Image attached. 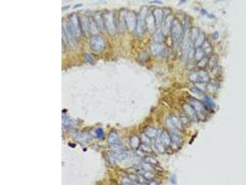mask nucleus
<instances>
[{
  "mask_svg": "<svg viewBox=\"0 0 246 185\" xmlns=\"http://www.w3.org/2000/svg\"><path fill=\"white\" fill-rule=\"evenodd\" d=\"M146 22H147V27L150 30H153L154 27H156L153 14L152 15H150L149 17L146 18Z\"/></svg>",
  "mask_w": 246,
  "mask_h": 185,
  "instance_id": "nucleus-23",
  "label": "nucleus"
},
{
  "mask_svg": "<svg viewBox=\"0 0 246 185\" xmlns=\"http://www.w3.org/2000/svg\"><path fill=\"white\" fill-rule=\"evenodd\" d=\"M109 143L111 144H113V145H117V144H120V141H119V138L118 137V135L115 133V132H111L110 135H109Z\"/></svg>",
  "mask_w": 246,
  "mask_h": 185,
  "instance_id": "nucleus-25",
  "label": "nucleus"
},
{
  "mask_svg": "<svg viewBox=\"0 0 246 185\" xmlns=\"http://www.w3.org/2000/svg\"><path fill=\"white\" fill-rule=\"evenodd\" d=\"M208 63H209L208 58L204 57L198 62V65L199 67H201V68H203V67H204L207 64H208Z\"/></svg>",
  "mask_w": 246,
  "mask_h": 185,
  "instance_id": "nucleus-34",
  "label": "nucleus"
},
{
  "mask_svg": "<svg viewBox=\"0 0 246 185\" xmlns=\"http://www.w3.org/2000/svg\"><path fill=\"white\" fill-rule=\"evenodd\" d=\"M201 48L203 49L205 54H210L212 52V45L209 42L206 41V40L204 42V43H203L202 46H201Z\"/></svg>",
  "mask_w": 246,
  "mask_h": 185,
  "instance_id": "nucleus-29",
  "label": "nucleus"
},
{
  "mask_svg": "<svg viewBox=\"0 0 246 185\" xmlns=\"http://www.w3.org/2000/svg\"><path fill=\"white\" fill-rule=\"evenodd\" d=\"M193 45V43L191 40V37H190V30L189 29H187L184 32L183 37L180 43L182 51L185 53L188 51L190 49L192 48Z\"/></svg>",
  "mask_w": 246,
  "mask_h": 185,
  "instance_id": "nucleus-7",
  "label": "nucleus"
},
{
  "mask_svg": "<svg viewBox=\"0 0 246 185\" xmlns=\"http://www.w3.org/2000/svg\"><path fill=\"white\" fill-rule=\"evenodd\" d=\"M141 144V139L137 136H133L130 139V145L134 149H137L139 148Z\"/></svg>",
  "mask_w": 246,
  "mask_h": 185,
  "instance_id": "nucleus-18",
  "label": "nucleus"
},
{
  "mask_svg": "<svg viewBox=\"0 0 246 185\" xmlns=\"http://www.w3.org/2000/svg\"><path fill=\"white\" fill-rule=\"evenodd\" d=\"M143 185H147V184H143Z\"/></svg>",
  "mask_w": 246,
  "mask_h": 185,
  "instance_id": "nucleus-42",
  "label": "nucleus"
},
{
  "mask_svg": "<svg viewBox=\"0 0 246 185\" xmlns=\"http://www.w3.org/2000/svg\"><path fill=\"white\" fill-rule=\"evenodd\" d=\"M174 16H173L172 15H168L163 21L161 31L162 32H163L164 36L168 35V33L171 31L172 22L173 21H174Z\"/></svg>",
  "mask_w": 246,
  "mask_h": 185,
  "instance_id": "nucleus-11",
  "label": "nucleus"
},
{
  "mask_svg": "<svg viewBox=\"0 0 246 185\" xmlns=\"http://www.w3.org/2000/svg\"><path fill=\"white\" fill-rule=\"evenodd\" d=\"M205 53L203 49L201 48H197L195 49V54H194V58L195 59L199 61L200 60L202 59L203 58H204Z\"/></svg>",
  "mask_w": 246,
  "mask_h": 185,
  "instance_id": "nucleus-28",
  "label": "nucleus"
},
{
  "mask_svg": "<svg viewBox=\"0 0 246 185\" xmlns=\"http://www.w3.org/2000/svg\"><path fill=\"white\" fill-rule=\"evenodd\" d=\"M150 50L153 55L158 56L163 52L164 50V46L163 43L154 42L150 47Z\"/></svg>",
  "mask_w": 246,
  "mask_h": 185,
  "instance_id": "nucleus-15",
  "label": "nucleus"
},
{
  "mask_svg": "<svg viewBox=\"0 0 246 185\" xmlns=\"http://www.w3.org/2000/svg\"><path fill=\"white\" fill-rule=\"evenodd\" d=\"M170 135L172 141V147L174 146L175 147L178 148V146H181L182 143V138L180 134H178V133L176 131H171V132L170 133Z\"/></svg>",
  "mask_w": 246,
  "mask_h": 185,
  "instance_id": "nucleus-12",
  "label": "nucleus"
},
{
  "mask_svg": "<svg viewBox=\"0 0 246 185\" xmlns=\"http://www.w3.org/2000/svg\"><path fill=\"white\" fill-rule=\"evenodd\" d=\"M68 27L71 34L75 37L80 35L81 26H80V19L75 14H73L70 16Z\"/></svg>",
  "mask_w": 246,
  "mask_h": 185,
  "instance_id": "nucleus-3",
  "label": "nucleus"
},
{
  "mask_svg": "<svg viewBox=\"0 0 246 185\" xmlns=\"http://www.w3.org/2000/svg\"><path fill=\"white\" fill-rule=\"evenodd\" d=\"M154 146H155L156 149L158 151V153L161 154H163L166 152V148H165L163 144L162 143V141L160 138V135L157 136V138H156L155 142H154Z\"/></svg>",
  "mask_w": 246,
  "mask_h": 185,
  "instance_id": "nucleus-16",
  "label": "nucleus"
},
{
  "mask_svg": "<svg viewBox=\"0 0 246 185\" xmlns=\"http://www.w3.org/2000/svg\"><path fill=\"white\" fill-rule=\"evenodd\" d=\"M90 46L93 51L100 53L104 50L105 43L101 37L94 36L90 40Z\"/></svg>",
  "mask_w": 246,
  "mask_h": 185,
  "instance_id": "nucleus-5",
  "label": "nucleus"
},
{
  "mask_svg": "<svg viewBox=\"0 0 246 185\" xmlns=\"http://www.w3.org/2000/svg\"><path fill=\"white\" fill-rule=\"evenodd\" d=\"M160 138L162 141V143L163 144V145L164 146L166 149L171 146L172 144V141H171L170 133H169L166 130H164L160 134Z\"/></svg>",
  "mask_w": 246,
  "mask_h": 185,
  "instance_id": "nucleus-13",
  "label": "nucleus"
},
{
  "mask_svg": "<svg viewBox=\"0 0 246 185\" xmlns=\"http://www.w3.org/2000/svg\"><path fill=\"white\" fill-rule=\"evenodd\" d=\"M140 139H141V142L142 143V144L149 145V146L150 145V143H151L150 138H149L145 134H142L140 138Z\"/></svg>",
  "mask_w": 246,
  "mask_h": 185,
  "instance_id": "nucleus-35",
  "label": "nucleus"
},
{
  "mask_svg": "<svg viewBox=\"0 0 246 185\" xmlns=\"http://www.w3.org/2000/svg\"><path fill=\"white\" fill-rule=\"evenodd\" d=\"M141 175L143 176V177L147 181L154 180V178L155 177L153 172H143L142 174Z\"/></svg>",
  "mask_w": 246,
  "mask_h": 185,
  "instance_id": "nucleus-30",
  "label": "nucleus"
},
{
  "mask_svg": "<svg viewBox=\"0 0 246 185\" xmlns=\"http://www.w3.org/2000/svg\"><path fill=\"white\" fill-rule=\"evenodd\" d=\"M204 102L208 107L210 109H214L215 107V104L214 102L212 101L211 98L208 96H205L204 98Z\"/></svg>",
  "mask_w": 246,
  "mask_h": 185,
  "instance_id": "nucleus-31",
  "label": "nucleus"
},
{
  "mask_svg": "<svg viewBox=\"0 0 246 185\" xmlns=\"http://www.w3.org/2000/svg\"><path fill=\"white\" fill-rule=\"evenodd\" d=\"M145 134L150 139L154 138L158 135V130L154 127H148L145 131Z\"/></svg>",
  "mask_w": 246,
  "mask_h": 185,
  "instance_id": "nucleus-19",
  "label": "nucleus"
},
{
  "mask_svg": "<svg viewBox=\"0 0 246 185\" xmlns=\"http://www.w3.org/2000/svg\"><path fill=\"white\" fill-rule=\"evenodd\" d=\"M104 24L107 28L108 33L110 35H113L115 33V24L114 22V17L113 14L109 13L105 14L104 15Z\"/></svg>",
  "mask_w": 246,
  "mask_h": 185,
  "instance_id": "nucleus-8",
  "label": "nucleus"
},
{
  "mask_svg": "<svg viewBox=\"0 0 246 185\" xmlns=\"http://www.w3.org/2000/svg\"><path fill=\"white\" fill-rule=\"evenodd\" d=\"M189 80L192 82L198 83L199 82L198 72L191 73V74L189 75Z\"/></svg>",
  "mask_w": 246,
  "mask_h": 185,
  "instance_id": "nucleus-32",
  "label": "nucleus"
},
{
  "mask_svg": "<svg viewBox=\"0 0 246 185\" xmlns=\"http://www.w3.org/2000/svg\"><path fill=\"white\" fill-rule=\"evenodd\" d=\"M198 75H199V82L200 83H206L208 82L210 80L209 75L208 72L204 70H201L198 71Z\"/></svg>",
  "mask_w": 246,
  "mask_h": 185,
  "instance_id": "nucleus-17",
  "label": "nucleus"
},
{
  "mask_svg": "<svg viewBox=\"0 0 246 185\" xmlns=\"http://www.w3.org/2000/svg\"><path fill=\"white\" fill-rule=\"evenodd\" d=\"M86 61L88 62V63H91V62H93V59L90 55H86Z\"/></svg>",
  "mask_w": 246,
  "mask_h": 185,
  "instance_id": "nucleus-40",
  "label": "nucleus"
},
{
  "mask_svg": "<svg viewBox=\"0 0 246 185\" xmlns=\"http://www.w3.org/2000/svg\"><path fill=\"white\" fill-rule=\"evenodd\" d=\"M183 108L190 119H191L193 120H196V119H198L195 110L191 104L189 103L184 104Z\"/></svg>",
  "mask_w": 246,
  "mask_h": 185,
  "instance_id": "nucleus-14",
  "label": "nucleus"
},
{
  "mask_svg": "<svg viewBox=\"0 0 246 185\" xmlns=\"http://www.w3.org/2000/svg\"><path fill=\"white\" fill-rule=\"evenodd\" d=\"M139 167L143 171V172H153L155 170V167L153 165H150L147 162H143L140 165H139Z\"/></svg>",
  "mask_w": 246,
  "mask_h": 185,
  "instance_id": "nucleus-22",
  "label": "nucleus"
},
{
  "mask_svg": "<svg viewBox=\"0 0 246 185\" xmlns=\"http://www.w3.org/2000/svg\"><path fill=\"white\" fill-rule=\"evenodd\" d=\"M191 91L195 95H197V96H202V95L203 94V91L201 90V89H199L198 87H193L192 88H191Z\"/></svg>",
  "mask_w": 246,
  "mask_h": 185,
  "instance_id": "nucleus-36",
  "label": "nucleus"
},
{
  "mask_svg": "<svg viewBox=\"0 0 246 185\" xmlns=\"http://www.w3.org/2000/svg\"><path fill=\"white\" fill-rule=\"evenodd\" d=\"M190 30V37H191V40L193 43V45H194V43L198 37L199 36V33L201 32H199V29H197V28H191V29H189Z\"/></svg>",
  "mask_w": 246,
  "mask_h": 185,
  "instance_id": "nucleus-24",
  "label": "nucleus"
},
{
  "mask_svg": "<svg viewBox=\"0 0 246 185\" xmlns=\"http://www.w3.org/2000/svg\"><path fill=\"white\" fill-rule=\"evenodd\" d=\"M171 32L173 46L176 48L178 45L180 44L184 34L183 26L177 19H174L173 21Z\"/></svg>",
  "mask_w": 246,
  "mask_h": 185,
  "instance_id": "nucleus-1",
  "label": "nucleus"
},
{
  "mask_svg": "<svg viewBox=\"0 0 246 185\" xmlns=\"http://www.w3.org/2000/svg\"><path fill=\"white\" fill-rule=\"evenodd\" d=\"M96 133H97V136H99V137L101 136L102 135V134H103V131H102V129H99V130H97Z\"/></svg>",
  "mask_w": 246,
  "mask_h": 185,
  "instance_id": "nucleus-41",
  "label": "nucleus"
},
{
  "mask_svg": "<svg viewBox=\"0 0 246 185\" xmlns=\"http://www.w3.org/2000/svg\"><path fill=\"white\" fill-rule=\"evenodd\" d=\"M137 16L135 13L132 11H129L126 12V26L129 31L132 32L134 29H136L137 25Z\"/></svg>",
  "mask_w": 246,
  "mask_h": 185,
  "instance_id": "nucleus-9",
  "label": "nucleus"
},
{
  "mask_svg": "<svg viewBox=\"0 0 246 185\" xmlns=\"http://www.w3.org/2000/svg\"><path fill=\"white\" fill-rule=\"evenodd\" d=\"M205 41V35L203 32H200L199 36L198 37L197 39L194 43V45L196 48H201L202 46L203 43Z\"/></svg>",
  "mask_w": 246,
  "mask_h": 185,
  "instance_id": "nucleus-20",
  "label": "nucleus"
},
{
  "mask_svg": "<svg viewBox=\"0 0 246 185\" xmlns=\"http://www.w3.org/2000/svg\"><path fill=\"white\" fill-rule=\"evenodd\" d=\"M164 11L160 8H156L153 12V15L156 27H159L163 23Z\"/></svg>",
  "mask_w": 246,
  "mask_h": 185,
  "instance_id": "nucleus-10",
  "label": "nucleus"
},
{
  "mask_svg": "<svg viewBox=\"0 0 246 185\" xmlns=\"http://www.w3.org/2000/svg\"><path fill=\"white\" fill-rule=\"evenodd\" d=\"M139 149H140L144 153H150L151 152V148L150 147L149 145H147V144H142L140 146V147L138 148Z\"/></svg>",
  "mask_w": 246,
  "mask_h": 185,
  "instance_id": "nucleus-33",
  "label": "nucleus"
},
{
  "mask_svg": "<svg viewBox=\"0 0 246 185\" xmlns=\"http://www.w3.org/2000/svg\"><path fill=\"white\" fill-rule=\"evenodd\" d=\"M147 185H159V184L158 183V182H157V181H155V180H154L147 181Z\"/></svg>",
  "mask_w": 246,
  "mask_h": 185,
  "instance_id": "nucleus-38",
  "label": "nucleus"
},
{
  "mask_svg": "<svg viewBox=\"0 0 246 185\" xmlns=\"http://www.w3.org/2000/svg\"><path fill=\"white\" fill-rule=\"evenodd\" d=\"M209 63H210V64H212V65L213 66H214L217 63V58H216V57L215 56H212V58H211L210 59V60H209Z\"/></svg>",
  "mask_w": 246,
  "mask_h": 185,
  "instance_id": "nucleus-37",
  "label": "nucleus"
},
{
  "mask_svg": "<svg viewBox=\"0 0 246 185\" xmlns=\"http://www.w3.org/2000/svg\"><path fill=\"white\" fill-rule=\"evenodd\" d=\"M164 35L161 30H158L157 32H156L153 35V40H154V43H163L164 41Z\"/></svg>",
  "mask_w": 246,
  "mask_h": 185,
  "instance_id": "nucleus-21",
  "label": "nucleus"
},
{
  "mask_svg": "<svg viewBox=\"0 0 246 185\" xmlns=\"http://www.w3.org/2000/svg\"><path fill=\"white\" fill-rule=\"evenodd\" d=\"M189 104H191L196 113L198 118L203 119L205 115V108L203 103L199 100L196 98H191L189 100Z\"/></svg>",
  "mask_w": 246,
  "mask_h": 185,
  "instance_id": "nucleus-4",
  "label": "nucleus"
},
{
  "mask_svg": "<svg viewBox=\"0 0 246 185\" xmlns=\"http://www.w3.org/2000/svg\"><path fill=\"white\" fill-rule=\"evenodd\" d=\"M148 13V8L147 6L143 7L138 15H137V25H136V32L138 35H143L146 31L147 29L146 18L147 14Z\"/></svg>",
  "mask_w": 246,
  "mask_h": 185,
  "instance_id": "nucleus-2",
  "label": "nucleus"
},
{
  "mask_svg": "<svg viewBox=\"0 0 246 185\" xmlns=\"http://www.w3.org/2000/svg\"><path fill=\"white\" fill-rule=\"evenodd\" d=\"M167 126L169 128L171 131L181 130L183 128V124L180 119L175 115H172L167 118L166 120Z\"/></svg>",
  "mask_w": 246,
  "mask_h": 185,
  "instance_id": "nucleus-6",
  "label": "nucleus"
},
{
  "mask_svg": "<svg viewBox=\"0 0 246 185\" xmlns=\"http://www.w3.org/2000/svg\"><path fill=\"white\" fill-rule=\"evenodd\" d=\"M219 37V32H214L213 33H212V38H213L214 40H217L218 39Z\"/></svg>",
  "mask_w": 246,
  "mask_h": 185,
  "instance_id": "nucleus-39",
  "label": "nucleus"
},
{
  "mask_svg": "<svg viewBox=\"0 0 246 185\" xmlns=\"http://www.w3.org/2000/svg\"><path fill=\"white\" fill-rule=\"evenodd\" d=\"M144 162H147V163L153 165L154 167H158L159 166V162L156 160L152 156H146L144 158Z\"/></svg>",
  "mask_w": 246,
  "mask_h": 185,
  "instance_id": "nucleus-26",
  "label": "nucleus"
},
{
  "mask_svg": "<svg viewBox=\"0 0 246 185\" xmlns=\"http://www.w3.org/2000/svg\"><path fill=\"white\" fill-rule=\"evenodd\" d=\"M114 156L117 159L120 160H123L127 158L128 154L126 152H124V151L119 150L116 151L114 154Z\"/></svg>",
  "mask_w": 246,
  "mask_h": 185,
  "instance_id": "nucleus-27",
  "label": "nucleus"
}]
</instances>
